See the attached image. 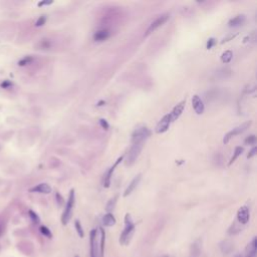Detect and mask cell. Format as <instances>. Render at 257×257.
<instances>
[{"label":"cell","mask_w":257,"mask_h":257,"mask_svg":"<svg viewBox=\"0 0 257 257\" xmlns=\"http://www.w3.org/2000/svg\"><path fill=\"white\" fill-rule=\"evenodd\" d=\"M135 231V224L132 220L130 214H127L125 217V229H124L123 233L121 234L120 237V243L122 245H127L130 242L131 238H132L133 234Z\"/></svg>","instance_id":"1"},{"label":"cell","mask_w":257,"mask_h":257,"mask_svg":"<svg viewBox=\"0 0 257 257\" xmlns=\"http://www.w3.org/2000/svg\"><path fill=\"white\" fill-rule=\"evenodd\" d=\"M74 200H75V196H74V190H70L68 196V200L66 202V205H65V209L64 211V214L62 216V223L64 225H66L67 223L70 220L71 216H72V210H73V206H74Z\"/></svg>","instance_id":"2"},{"label":"cell","mask_w":257,"mask_h":257,"mask_svg":"<svg viewBox=\"0 0 257 257\" xmlns=\"http://www.w3.org/2000/svg\"><path fill=\"white\" fill-rule=\"evenodd\" d=\"M151 136V131L147 127H140L135 130L132 135V144L135 143H141L144 144L146 140H148Z\"/></svg>","instance_id":"3"},{"label":"cell","mask_w":257,"mask_h":257,"mask_svg":"<svg viewBox=\"0 0 257 257\" xmlns=\"http://www.w3.org/2000/svg\"><path fill=\"white\" fill-rule=\"evenodd\" d=\"M143 147H144V144H141V143H135V144H132V147H131L130 151H128V153L127 160H126V165H127V166H132V165L136 162L138 157L140 156Z\"/></svg>","instance_id":"4"},{"label":"cell","mask_w":257,"mask_h":257,"mask_svg":"<svg viewBox=\"0 0 257 257\" xmlns=\"http://www.w3.org/2000/svg\"><path fill=\"white\" fill-rule=\"evenodd\" d=\"M251 124H252L251 121L245 122V123H243L242 125L238 126V127L234 128L233 130H231L230 132H228L227 134L225 135V137H224L223 143L224 144H227V143L230 141V139H232L233 137H235V136H237V135H240V134H242L243 132H245V131L247 130L250 126H251Z\"/></svg>","instance_id":"5"},{"label":"cell","mask_w":257,"mask_h":257,"mask_svg":"<svg viewBox=\"0 0 257 257\" xmlns=\"http://www.w3.org/2000/svg\"><path fill=\"white\" fill-rule=\"evenodd\" d=\"M169 17H170V14L169 13H165L163 14V15L159 16L158 18H157L155 21H153L152 23L150 24V26H149V28L147 29V35H149L150 33H152V32H154L156 29H158L160 26H162L163 24H165L167 22V20L169 19Z\"/></svg>","instance_id":"6"},{"label":"cell","mask_w":257,"mask_h":257,"mask_svg":"<svg viewBox=\"0 0 257 257\" xmlns=\"http://www.w3.org/2000/svg\"><path fill=\"white\" fill-rule=\"evenodd\" d=\"M172 123V119H171L170 114L165 115L162 119L160 120V122L158 123L156 127V133L157 134H163V133L167 132L170 128V125Z\"/></svg>","instance_id":"7"},{"label":"cell","mask_w":257,"mask_h":257,"mask_svg":"<svg viewBox=\"0 0 257 257\" xmlns=\"http://www.w3.org/2000/svg\"><path fill=\"white\" fill-rule=\"evenodd\" d=\"M192 105H193V109L195 111V113L197 115H202L204 113V110H205V105H204L203 101L200 99L199 95H195L192 97Z\"/></svg>","instance_id":"8"},{"label":"cell","mask_w":257,"mask_h":257,"mask_svg":"<svg viewBox=\"0 0 257 257\" xmlns=\"http://www.w3.org/2000/svg\"><path fill=\"white\" fill-rule=\"evenodd\" d=\"M237 220L241 224H246L249 221V209H248V207L242 206V207L239 208L237 212Z\"/></svg>","instance_id":"9"},{"label":"cell","mask_w":257,"mask_h":257,"mask_svg":"<svg viewBox=\"0 0 257 257\" xmlns=\"http://www.w3.org/2000/svg\"><path fill=\"white\" fill-rule=\"evenodd\" d=\"M123 159H124V157H121V158L118 159L117 162L115 163V165H114L112 168H110L109 171L106 173L105 178H103V187H106V188H109L110 187V185H111V178H112V175H113L114 171H115V168L122 162V161H123Z\"/></svg>","instance_id":"10"},{"label":"cell","mask_w":257,"mask_h":257,"mask_svg":"<svg viewBox=\"0 0 257 257\" xmlns=\"http://www.w3.org/2000/svg\"><path fill=\"white\" fill-rule=\"evenodd\" d=\"M185 105H186V101H182L181 103H179L177 106H175L174 109H173V111L170 113V116H171V119H172V122L176 121L177 119H179V118H180V116L182 115L183 111H184Z\"/></svg>","instance_id":"11"},{"label":"cell","mask_w":257,"mask_h":257,"mask_svg":"<svg viewBox=\"0 0 257 257\" xmlns=\"http://www.w3.org/2000/svg\"><path fill=\"white\" fill-rule=\"evenodd\" d=\"M89 244H91V257H97V230L93 229L91 231V238H89Z\"/></svg>","instance_id":"12"},{"label":"cell","mask_w":257,"mask_h":257,"mask_svg":"<svg viewBox=\"0 0 257 257\" xmlns=\"http://www.w3.org/2000/svg\"><path fill=\"white\" fill-rule=\"evenodd\" d=\"M141 178H142V175H141V174H138L136 177H135L134 179H133L132 182H131V183H130V185H128V188L126 189L125 193H124V197H128V195H131V194L133 193V191H134L135 189L137 188V186H138L139 183H140Z\"/></svg>","instance_id":"13"},{"label":"cell","mask_w":257,"mask_h":257,"mask_svg":"<svg viewBox=\"0 0 257 257\" xmlns=\"http://www.w3.org/2000/svg\"><path fill=\"white\" fill-rule=\"evenodd\" d=\"M246 257H256V251H257V239L254 237L252 241L246 247Z\"/></svg>","instance_id":"14"},{"label":"cell","mask_w":257,"mask_h":257,"mask_svg":"<svg viewBox=\"0 0 257 257\" xmlns=\"http://www.w3.org/2000/svg\"><path fill=\"white\" fill-rule=\"evenodd\" d=\"M110 36V31L108 29H101L97 31L95 34H93V39L95 41H103L107 38H109Z\"/></svg>","instance_id":"15"},{"label":"cell","mask_w":257,"mask_h":257,"mask_svg":"<svg viewBox=\"0 0 257 257\" xmlns=\"http://www.w3.org/2000/svg\"><path fill=\"white\" fill-rule=\"evenodd\" d=\"M244 22H245V16L237 15V16H235V17L232 18V19H230V21L228 24H229L230 27H238V26H241Z\"/></svg>","instance_id":"16"},{"label":"cell","mask_w":257,"mask_h":257,"mask_svg":"<svg viewBox=\"0 0 257 257\" xmlns=\"http://www.w3.org/2000/svg\"><path fill=\"white\" fill-rule=\"evenodd\" d=\"M201 244H200V241L197 240L191 245L190 248V257H199L200 253H201Z\"/></svg>","instance_id":"17"},{"label":"cell","mask_w":257,"mask_h":257,"mask_svg":"<svg viewBox=\"0 0 257 257\" xmlns=\"http://www.w3.org/2000/svg\"><path fill=\"white\" fill-rule=\"evenodd\" d=\"M103 224L107 227H112L116 224V218L112 213H107L103 217Z\"/></svg>","instance_id":"18"},{"label":"cell","mask_w":257,"mask_h":257,"mask_svg":"<svg viewBox=\"0 0 257 257\" xmlns=\"http://www.w3.org/2000/svg\"><path fill=\"white\" fill-rule=\"evenodd\" d=\"M32 192H37V193H43V194H48L51 192V188L49 185L47 184H39L36 187H34L33 189H31Z\"/></svg>","instance_id":"19"},{"label":"cell","mask_w":257,"mask_h":257,"mask_svg":"<svg viewBox=\"0 0 257 257\" xmlns=\"http://www.w3.org/2000/svg\"><path fill=\"white\" fill-rule=\"evenodd\" d=\"M101 231V242H99V257H103L105 254V242H106V232L103 230V228H99Z\"/></svg>","instance_id":"20"},{"label":"cell","mask_w":257,"mask_h":257,"mask_svg":"<svg viewBox=\"0 0 257 257\" xmlns=\"http://www.w3.org/2000/svg\"><path fill=\"white\" fill-rule=\"evenodd\" d=\"M118 197H119L118 195L114 196V197L112 198V199L110 200L109 202H108L107 206H106V210L108 211V213H111V212L113 211L114 209H115L116 204H117V201H118Z\"/></svg>","instance_id":"21"},{"label":"cell","mask_w":257,"mask_h":257,"mask_svg":"<svg viewBox=\"0 0 257 257\" xmlns=\"http://www.w3.org/2000/svg\"><path fill=\"white\" fill-rule=\"evenodd\" d=\"M232 249H233V245H232L231 242L223 241L221 243V250H222L223 253H225V254L230 253V252L232 251Z\"/></svg>","instance_id":"22"},{"label":"cell","mask_w":257,"mask_h":257,"mask_svg":"<svg viewBox=\"0 0 257 257\" xmlns=\"http://www.w3.org/2000/svg\"><path fill=\"white\" fill-rule=\"evenodd\" d=\"M243 151H244V149L242 148V147H236L235 148V151H234V154H233V156H232V158L230 159V162H229V166H231L232 164H233L234 162H235L236 161V159L238 158V157L240 156V155L242 154V153H243Z\"/></svg>","instance_id":"23"},{"label":"cell","mask_w":257,"mask_h":257,"mask_svg":"<svg viewBox=\"0 0 257 257\" xmlns=\"http://www.w3.org/2000/svg\"><path fill=\"white\" fill-rule=\"evenodd\" d=\"M232 56H233V53H232L231 50H226L225 52H223L221 55V60L223 64H229L232 60Z\"/></svg>","instance_id":"24"},{"label":"cell","mask_w":257,"mask_h":257,"mask_svg":"<svg viewBox=\"0 0 257 257\" xmlns=\"http://www.w3.org/2000/svg\"><path fill=\"white\" fill-rule=\"evenodd\" d=\"M74 227H75V229H76V232H77V234H78V236L80 238H83V236H85V232H83V227H81V224L78 220H75L74 221Z\"/></svg>","instance_id":"25"},{"label":"cell","mask_w":257,"mask_h":257,"mask_svg":"<svg viewBox=\"0 0 257 257\" xmlns=\"http://www.w3.org/2000/svg\"><path fill=\"white\" fill-rule=\"evenodd\" d=\"M231 72H232L231 69L228 68V67H225V68H222V69H220V70H218L217 71V75L221 74V77L222 78H224V77L229 76V75L231 74Z\"/></svg>","instance_id":"26"},{"label":"cell","mask_w":257,"mask_h":257,"mask_svg":"<svg viewBox=\"0 0 257 257\" xmlns=\"http://www.w3.org/2000/svg\"><path fill=\"white\" fill-rule=\"evenodd\" d=\"M255 143H256L255 135H250V136L247 137V138L245 139V141H244V144L245 145H255Z\"/></svg>","instance_id":"27"},{"label":"cell","mask_w":257,"mask_h":257,"mask_svg":"<svg viewBox=\"0 0 257 257\" xmlns=\"http://www.w3.org/2000/svg\"><path fill=\"white\" fill-rule=\"evenodd\" d=\"M40 232H41L45 237H47V238L52 237V234H51V232H50V230L48 229L47 227H45V226H41V227H40Z\"/></svg>","instance_id":"28"},{"label":"cell","mask_w":257,"mask_h":257,"mask_svg":"<svg viewBox=\"0 0 257 257\" xmlns=\"http://www.w3.org/2000/svg\"><path fill=\"white\" fill-rule=\"evenodd\" d=\"M216 44V39L213 37L209 38L207 41V44H206V47H207V49H211L212 47H213L214 45Z\"/></svg>","instance_id":"29"},{"label":"cell","mask_w":257,"mask_h":257,"mask_svg":"<svg viewBox=\"0 0 257 257\" xmlns=\"http://www.w3.org/2000/svg\"><path fill=\"white\" fill-rule=\"evenodd\" d=\"M99 125H101V127L103 128V130H109V128H110V125L108 124V122L103 119L99 120Z\"/></svg>","instance_id":"30"},{"label":"cell","mask_w":257,"mask_h":257,"mask_svg":"<svg viewBox=\"0 0 257 257\" xmlns=\"http://www.w3.org/2000/svg\"><path fill=\"white\" fill-rule=\"evenodd\" d=\"M29 215H30V217H31L32 221H33L34 223H38V222H39V218H38V216L36 215L33 211H29Z\"/></svg>","instance_id":"31"},{"label":"cell","mask_w":257,"mask_h":257,"mask_svg":"<svg viewBox=\"0 0 257 257\" xmlns=\"http://www.w3.org/2000/svg\"><path fill=\"white\" fill-rule=\"evenodd\" d=\"M256 152H257V148H256V147H253V148L251 149V151H250V152H249V154L247 155V158H248V159H250V158H252V157H253V156H255V155H256Z\"/></svg>","instance_id":"32"},{"label":"cell","mask_w":257,"mask_h":257,"mask_svg":"<svg viewBox=\"0 0 257 257\" xmlns=\"http://www.w3.org/2000/svg\"><path fill=\"white\" fill-rule=\"evenodd\" d=\"M46 18L45 16H41V17L39 18V19L37 20V22H36V26H41L44 24V22H45Z\"/></svg>","instance_id":"33"},{"label":"cell","mask_w":257,"mask_h":257,"mask_svg":"<svg viewBox=\"0 0 257 257\" xmlns=\"http://www.w3.org/2000/svg\"><path fill=\"white\" fill-rule=\"evenodd\" d=\"M235 36H236V34H230L229 36H227V37H226V38H224V39H223V41H222L221 43H225V42L229 41L230 39H233V38L235 37Z\"/></svg>","instance_id":"34"},{"label":"cell","mask_w":257,"mask_h":257,"mask_svg":"<svg viewBox=\"0 0 257 257\" xmlns=\"http://www.w3.org/2000/svg\"><path fill=\"white\" fill-rule=\"evenodd\" d=\"M253 37V38H255V33H252L251 35H248V36H246L245 38H244L243 39V42H247V41H250V39H251V38Z\"/></svg>","instance_id":"35"},{"label":"cell","mask_w":257,"mask_h":257,"mask_svg":"<svg viewBox=\"0 0 257 257\" xmlns=\"http://www.w3.org/2000/svg\"><path fill=\"white\" fill-rule=\"evenodd\" d=\"M2 232H3V225L0 223V235L2 234Z\"/></svg>","instance_id":"36"},{"label":"cell","mask_w":257,"mask_h":257,"mask_svg":"<svg viewBox=\"0 0 257 257\" xmlns=\"http://www.w3.org/2000/svg\"><path fill=\"white\" fill-rule=\"evenodd\" d=\"M74 257H78V256H77V255H75V256H74Z\"/></svg>","instance_id":"37"}]
</instances>
